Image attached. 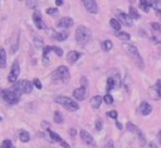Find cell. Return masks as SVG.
<instances>
[{
	"label": "cell",
	"instance_id": "6da1fadb",
	"mask_svg": "<svg viewBox=\"0 0 161 148\" xmlns=\"http://www.w3.org/2000/svg\"><path fill=\"white\" fill-rule=\"evenodd\" d=\"M74 38H75V43L80 48H84L91 41V39H92V31L87 26H84V25H78L75 28Z\"/></svg>",
	"mask_w": 161,
	"mask_h": 148
},
{
	"label": "cell",
	"instance_id": "7a4b0ae2",
	"mask_svg": "<svg viewBox=\"0 0 161 148\" xmlns=\"http://www.w3.org/2000/svg\"><path fill=\"white\" fill-rule=\"evenodd\" d=\"M50 78L54 83H68L70 79V71L65 65H59L50 73Z\"/></svg>",
	"mask_w": 161,
	"mask_h": 148
},
{
	"label": "cell",
	"instance_id": "3957f363",
	"mask_svg": "<svg viewBox=\"0 0 161 148\" xmlns=\"http://www.w3.org/2000/svg\"><path fill=\"white\" fill-rule=\"evenodd\" d=\"M55 103L60 104L63 108H65L68 112H77L79 109V104L78 102H75L73 98L67 97V95H57L54 98Z\"/></svg>",
	"mask_w": 161,
	"mask_h": 148
},
{
	"label": "cell",
	"instance_id": "277c9868",
	"mask_svg": "<svg viewBox=\"0 0 161 148\" xmlns=\"http://www.w3.org/2000/svg\"><path fill=\"white\" fill-rule=\"evenodd\" d=\"M10 89L14 90L15 93H18L19 95H21V94H29L33 90V83L30 80L21 79V80H18L16 83H14Z\"/></svg>",
	"mask_w": 161,
	"mask_h": 148
},
{
	"label": "cell",
	"instance_id": "5b68a950",
	"mask_svg": "<svg viewBox=\"0 0 161 148\" xmlns=\"http://www.w3.org/2000/svg\"><path fill=\"white\" fill-rule=\"evenodd\" d=\"M126 49H127V53L130 54V56L132 58L133 63L136 64V66H138L140 69H143L145 68V61H143V59H142V56H141L137 46L133 45V44H127L126 45Z\"/></svg>",
	"mask_w": 161,
	"mask_h": 148
},
{
	"label": "cell",
	"instance_id": "8992f818",
	"mask_svg": "<svg viewBox=\"0 0 161 148\" xmlns=\"http://www.w3.org/2000/svg\"><path fill=\"white\" fill-rule=\"evenodd\" d=\"M87 89H88V80L86 77H80V87L72 92L73 99H75V102H82L87 95Z\"/></svg>",
	"mask_w": 161,
	"mask_h": 148
},
{
	"label": "cell",
	"instance_id": "52a82bcc",
	"mask_svg": "<svg viewBox=\"0 0 161 148\" xmlns=\"http://www.w3.org/2000/svg\"><path fill=\"white\" fill-rule=\"evenodd\" d=\"M0 97L9 105H14V104H18L20 102V97L21 95H19L18 93H15L11 89H1L0 90Z\"/></svg>",
	"mask_w": 161,
	"mask_h": 148
},
{
	"label": "cell",
	"instance_id": "ba28073f",
	"mask_svg": "<svg viewBox=\"0 0 161 148\" xmlns=\"http://www.w3.org/2000/svg\"><path fill=\"white\" fill-rule=\"evenodd\" d=\"M19 75H20V64H19V60L15 59L11 64V68H10V71L8 74V82L14 84L18 82L19 79Z\"/></svg>",
	"mask_w": 161,
	"mask_h": 148
},
{
	"label": "cell",
	"instance_id": "9c48e42d",
	"mask_svg": "<svg viewBox=\"0 0 161 148\" xmlns=\"http://www.w3.org/2000/svg\"><path fill=\"white\" fill-rule=\"evenodd\" d=\"M47 133L49 134V137H50V139H52L53 142H57V143H59V144H60L63 148H70L69 143H67V142H65V140H64V139H63V138H62V137H60L58 133L53 132V130H52V129H49V128L47 129Z\"/></svg>",
	"mask_w": 161,
	"mask_h": 148
},
{
	"label": "cell",
	"instance_id": "30bf717a",
	"mask_svg": "<svg viewBox=\"0 0 161 148\" xmlns=\"http://www.w3.org/2000/svg\"><path fill=\"white\" fill-rule=\"evenodd\" d=\"M79 135H80V139L84 144L87 145H91V147H96V142H94V138L92 137L91 133H88L86 129H82L79 132Z\"/></svg>",
	"mask_w": 161,
	"mask_h": 148
},
{
	"label": "cell",
	"instance_id": "8fae6325",
	"mask_svg": "<svg viewBox=\"0 0 161 148\" xmlns=\"http://www.w3.org/2000/svg\"><path fill=\"white\" fill-rule=\"evenodd\" d=\"M74 25V21L70 16H64V18H60L57 23V26L60 28V29H69Z\"/></svg>",
	"mask_w": 161,
	"mask_h": 148
},
{
	"label": "cell",
	"instance_id": "7c38bea8",
	"mask_svg": "<svg viewBox=\"0 0 161 148\" xmlns=\"http://www.w3.org/2000/svg\"><path fill=\"white\" fill-rule=\"evenodd\" d=\"M33 21H34L36 29H39V30L44 29L45 25H44L43 18H42V13H40L39 10H34V11H33Z\"/></svg>",
	"mask_w": 161,
	"mask_h": 148
},
{
	"label": "cell",
	"instance_id": "4fadbf2b",
	"mask_svg": "<svg viewBox=\"0 0 161 148\" xmlns=\"http://www.w3.org/2000/svg\"><path fill=\"white\" fill-rule=\"evenodd\" d=\"M83 5L86 8V10L91 14H97L98 13V4L97 1L94 0H84L83 1Z\"/></svg>",
	"mask_w": 161,
	"mask_h": 148
},
{
	"label": "cell",
	"instance_id": "5bb4252c",
	"mask_svg": "<svg viewBox=\"0 0 161 148\" xmlns=\"http://www.w3.org/2000/svg\"><path fill=\"white\" fill-rule=\"evenodd\" d=\"M80 56H82V53L80 51H78V50H70V51L67 53V61H68V64L73 65V64H75L78 61V59Z\"/></svg>",
	"mask_w": 161,
	"mask_h": 148
},
{
	"label": "cell",
	"instance_id": "9a60e30c",
	"mask_svg": "<svg viewBox=\"0 0 161 148\" xmlns=\"http://www.w3.org/2000/svg\"><path fill=\"white\" fill-rule=\"evenodd\" d=\"M121 24H123V25H126V26H132V20L130 19V16L126 14V13H123V11H119V10H117V18H116Z\"/></svg>",
	"mask_w": 161,
	"mask_h": 148
},
{
	"label": "cell",
	"instance_id": "2e32d148",
	"mask_svg": "<svg viewBox=\"0 0 161 148\" xmlns=\"http://www.w3.org/2000/svg\"><path fill=\"white\" fill-rule=\"evenodd\" d=\"M138 112H140V114H142V115H150L151 114V112H152V105L148 103V102H142L141 104H140V107H138Z\"/></svg>",
	"mask_w": 161,
	"mask_h": 148
},
{
	"label": "cell",
	"instance_id": "e0dca14e",
	"mask_svg": "<svg viewBox=\"0 0 161 148\" xmlns=\"http://www.w3.org/2000/svg\"><path fill=\"white\" fill-rule=\"evenodd\" d=\"M53 51V45H45L43 46V53H42V59L44 65H49V53Z\"/></svg>",
	"mask_w": 161,
	"mask_h": 148
},
{
	"label": "cell",
	"instance_id": "ac0fdd59",
	"mask_svg": "<svg viewBox=\"0 0 161 148\" xmlns=\"http://www.w3.org/2000/svg\"><path fill=\"white\" fill-rule=\"evenodd\" d=\"M69 36V31L68 30H62V31H54L52 34V38L57 41H64L67 40V38Z\"/></svg>",
	"mask_w": 161,
	"mask_h": 148
},
{
	"label": "cell",
	"instance_id": "d6986e66",
	"mask_svg": "<svg viewBox=\"0 0 161 148\" xmlns=\"http://www.w3.org/2000/svg\"><path fill=\"white\" fill-rule=\"evenodd\" d=\"M151 8H152V1H150V0H141V1L138 3V9H140L141 11L146 13V14L150 11Z\"/></svg>",
	"mask_w": 161,
	"mask_h": 148
},
{
	"label": "cell",
	"instance_id": "ffe728a7",
	"mask_svg": "<svg viewBox=\"0 0 161 148\" xmlns=\"http://www.w3.org/2000/svg\"><path fill=\"white\" fill-rule=\"evenodd\" d=\"M127 15L130 16L131 20H138V19H141V15H140L138 10L135 6H130L128 8V14Z\"/></svg>",
	"mask_w": 161,
	"mask_h": 148
},
{
	"label": "cell",
	"instance_id": "44dd1931",
	"mask_svg": "<svg viewBox=\"0 0 161 148\" xmlns=\"http://www.w3.org/2000/svg\"><path fill=\"white\" fill-rule=\"evenodd\" d=\"M103 100H102V97L101 95H94V97H92L91 98V107L93 108V109H98L99 107H101V103H102Z\"/></svg>",
	"mask_w": 161,
	"mask_h": 148
},
{
	"label": "cell",
	"instance_id": "7402d4cb",
	"mask_svg": "<svg viewBox=\"0 0 161 148\" xmlns=\"http://www.w3.org/2000/svg\"><path fill=\"white\" fill-rule=\"evenodd\" d=\"M6 66V50L5 48L0 46V69H4Z\"/></svg>",
	"mask_w": 161,
	"mask_h": 148
},
{
	"label": "cell",
	"instance_id": "603a6c76",
	"mask_svg": "<svg viewBox=\"0 0 161 148\" xmlns=\"http://www.w3.org/2000/svg\"><path fill=\"white\" fill-rule=\"evenodd\" d=\"M109 26L114 30V33H118V31H121V23L116 19V18H112L111 20H109Z\"/></svg>",
	"mask_w": 161,
	"mask_h": 148
},
{
	"label": "cell",
	"instance_id": "cb8c5ba5",
	"mask_svg": "<svg viewBox=\"0 0 161 148\" xmlns=\"http://www.w3.org/2000/svg\"><path fill=\"white\" fill-rule=\"evenodd\" d=\"M19 139H20V142H23V143H28V142L30 140V134H29V132H26V130H20V132H19Z\"/></svg>",
	"mask_w": 161,
	"mask_h": 148
},
{
	"label": "cell",
	"instance_id": "d4e9b609",
	"mask_svg": "<svg viewBox=\"0 0 161 148\" xmlns=\"http://www.w3.org/2000/svg\"><path fill=\"white\" fill-rule=\"evenodd\" d=\"M114 88H116V85H114V82H113L112 77H108L107 82H106V92H107V94H109V92L113 90Z\"/></svg>",
	"mask_w": 161,
	"mask_h": 148
},
{
	"label": "cell",
	"instance_id": "484cf974",
	"mask_svg": "<svg viewBox=\"0 0 161 148\" xmlns=\"http://www.w3.org/2000/svg\"><path fill=\"white\" fill-rule=\"evenodd\" d=\"M18 48H19V31H16V36L14 38V40L11 43V50H10V53L14 54L18 50Z\"/></svg>",
	"mask_w": 161,
	"mask_h": 148
},
{
	"label": "cell",
	"instance_id": "4316f807",
	"mask_svg": "<svg viewBox=\"0 0 161 148\" xmlns=\"http://www.w3.org/2000/svg\"><path fill=\"white\" fill-rule=\"evenodd\" d=\"M53 118H54V122L57 124H63L64 122V118H63V114L59 112V110H55L54 114H53Z\"/></svg>",
	"mask_w": 161,
	"mask_h": 148
},
{
	"label": "cell",
	"instance_id": "83f0119b",
	"mask_svg": "<svg viewBox=\"0 0 161 148\" xmlns=\"http://www.w3.org/2000/svg\"><path fill=\"white\" fill-rule=\"evenodd\" d=\"M101 46H102V49L104 51H109V50L113 49V43L111 40H103L102 44H101Z\"/></svg>",
	"mask_w": 161,
	"mask_h": 148
},
{
	"label": "cell",
	"instance_id": "f1b7e54d",
	"mask_svg": "<svg viewBox=\"0 0 161 148\" xmlns=\"http://www.w3.org/2000/svg\"><path fill=\"white\" fill-rule=\"evenodd\" d=\"M136 135L138 137V142H140V147H145L146 145V137H145V134H143V132L140 129L137 133H136Z\"/></svg>",
	"mask_w": 161,
	"mask_h": 148
},
{
	"label": "cell",
	"instance_id": "f546056e",
	"mask_svg": "<svg viewBox=\"0 0 161 148\" xmlns=\"http://www.w3.org/2000/svg\"><path fill=\"white\" fill-rule=\"evenodd\" d=\"M126 129L128 130V132H131V133H137L138 130H140V128L137 127V125H135L133 123H131V122H128V123H126Z\"/></svg>",
	"mask_w": 161,
	"mask_h": 148
},
{
	"label": "cell",
	"instance_id": "4dcf8cb0",
	"mask_svg": "<svg viewBox=\"0 0 161 148\" xmlns=\"http://www.w3.org/2000/svg\"><path fill=\"white\" fill-rule=\"evenodd\" d=\"M116 36L118 38V39H121V40H130L131 39V35L128 34V33H126V31H118V33H116Z\"/></svg>",
	"mask_w": 161,
	"mask_h": 148
},
{
	"label": "cell",
	"instance_id": "1f68e13d",
	"mask_svg": "<svg viewBox=\"0 0 161 148\" xmlns=\"http://www.w3.org/2000/svg\"><path fill=\"white\" fill-rule=\"evenodd\" d=\"M153 90L156 92L158 99H161V79H157V80H156L155 87H153Z\"/></svg>",
	"mask_w": 161,
	"mask_h": 148
},
{
	"label": "cell",
	"instance_id": "d6a6232c",
	"mask_svg": "<svg viewBox=\"0 0 161 148\" xmlns=\"http://www.w3.org/2000/svg\"><path fill=\"white\" fill-rule=\"evenodd\" d=\"M112 79H113L114 85H116L117 88H118V87H121V78H119L118 71H113V77H112Z\"/></svg>",
	"mask_w": 161,
	"mask_h": 148
},
{
	"label": "cell",
	"instance_id": "836d02e7",
	"mask_svg": "<svg viewBox=\"0 0 161 148\" xmlns=\"http://www.w3.org/2000/svg\"><path fill=\"white\" fill-rule=\"evenodd\" d=\"M150 26H151V29H152L155 33H160V34H161V23H155V21H152V23L150 24Z\"/></svg>",
	"mask_w": 161,
	"mask_h": 148
},
{
	"label": "cell",
	"instance_id": "e575fe53",
	"mask_svg": "<svg viewBox=\"0 0 161 148\" xmlns=\"http://www.w3.org/2000/svg\"><path fill=\"white\" fill-rule=\"evenodd\" d=\"M0 148H15V147L13 145V143H11L10 139H4L1 142V144H0Z\"/></svg>",
	"mask_w": 161,
	"mask_h": 148
},
{
	"label": "cell",
	"instance_id": "d590c367",
	"mask_svg": "<svg viewBox=\"0 0 161 148\" xmlns=\"http://www.w3.org/2000/svg\"><path fill=\"white\" fill-rule=\"evenodd\" d=\"M34 45H35V48H43L44 45H43V39L40 38V36H34Z\"/></svg>",
	"mask_w": 161,
	"mask_h": 148
},
{
	"label": "cell",
	"instance_id": "8d00e7d4",
	"mask_svg": "<svg viewBox=\"0 0 161 148\" xmlns=\"http://www.w3.org/2000/svg\"><path fill=\"white\" fill-rule=\"evenodd\" d=\"M47 14L50 15V16H57L59 14V10L57 8H48L47 9Z\"/></svg>",
	"mask_w": 161,
	"mask_h": 148
},
{
	"label": "cell",
	"instance_id": "74e56055",
	"mask_svg": "<svg viewBox=\"0 0 161 148\" xmlns=\"http://www.w3.org/2000/svg\"><path fill=\"white\" fill-rule=\"evenodd\" d=\"M102 100H103L106 104H113V97H112L111 94H107V93H106V95L102 97Z\"/></svg>",
	"mask_w": 161,
	"mask_h": 148
},
{
	"label": "cell",
	"instance_id": "f35d334b",
	"mask_svg": "<svg viewBox=\"0 0 161 148\" xmlns=\"http://www.w3.org/2000/svg\"><path fill=\"white\" fill-rule=\"evenodd\" d=\"M106 115L109 117V118H112V119H114V120H117V118H118V112H117V110H108V112L106 113Z\"/></svg>",
	"mask_w": 161,
	"mask_h": 148
},
{
	"label": "cell",
	"instance_id": "ab89813d",
	"mask_svg": "<svg viewBox=\"0 0 161 148\" xmlns=\"http://www.w3.org/2000/svg\"><path fill=\"white\" fill-rule=\"evenodd\" d=\"M130 84H131V77L130 75H126L125 79H123V85L127 89V92H130Z\"/></svg>",
	"mask_w": 161,
	"mask_h": 148
},
{
	"label": "cell",
	"instance_id": "60d3db41",
	"mask_svg": "<svg viewBox=\"0 0 161 148\" xmlns=\"http://www.w3.org/2000/svg\"><path fill=\"white\" fill-rule=\"evenodd\" d=\"M102 125H103L102 119H101V118H97V119H96V122H94V128H96V130H97V132H99V130L102 129Z\"/></svg>",
	"mask_w": 161,
	"mask_h": 148
},
{
	"label": "cell",
	"instance_id": "b9f144b4",
	"mask_svg": "<svg viewBox=\"0 0 161 148\" xmlns=\"http://www.w3.org/2000/svg\"><path fill=\"white\" fill-rule=\"evenodd\" d=\"M31 83H33V87H35L36 89H42L43 88V84H42L40 79H38V78H34Z\"/></svg>",
	"mask_w": 161,
	"mask_h": 148
},
{
	"label": "cell",
	"instance_id": "7bdbcfd3",
	"mask_svg": "<svg viewBox=\"0 0 161 148\" xmlns=\"http://www.w3.org/2000/svg\"><path fill=\"white\" fill-rule=\"evenodd\" d=\"M53 53H55L57 56H63V49L59 48V46H55L53 45Z\"/></svg>",
	"mask_w": 161,
	"mask_h": 148
},
{
	"label": "cell",
	"instance_id": "ee69618b",
	"mask_svg": "<svg viewBox=\"0 0 161 148\" xmlns=\"http://www.w3.org/2000/svg\"><path fill=\"white\" fill-rule=\"evenodd\" d=\"M150 41L153 43V44H161V39L157 38V36H155V35H152V36L150 38Z\"/></svg>",
	"mask_w": 161,
	"mask_h": 148
},
{
	"label": "cell",
	"instance_id": "f6af8a7d",
	"mask_svg": "<svg viewBox=\"0 0 161 148\" xmlns=\"http://www.w3.org/2000/svg\"><path fill=\"white\" fill-rule=\"evenodd\" d=\"M26 6H28L29 9H35L36 1H26Z\"/></svg>",
	"mask_w": 161,
	"mask_h": 148
},
{
	"label": "cell",
	"instance_id": "bcb514c9",
	"mask_svg": "<svg viewBox=\"0 0 161 148\" xmlns=\"http://www.w3.org/2000/svg\"><path fill=\"white\" fill-rule=\"evenodd\" d=\"M68 132H69V135H70V137H73V138L77 135V130H75L74 128H69V130H68Z\"/></svg>",
	"mask_w": 161,
	"mask_h": 148
},
{
	"label": "cell",
	"instance_id": "7dc6e473",
	"mask_svg": "<svg viewBox=\"0 0 161 148\" xmlns=\"http://www.w3.org/2000/svg\"><path fill=\"white\" fill-rule=\"evenodd\" d=\"M146 148H158L157 145H156V143L155 142H150L148 144H147V147Z\"/></svg>",
	"mask_w": 161,
	"mask_h": 148
},
{
	"label": "cell",
	"instance_id": "c3c4849f",
	"mask_svg": "<svg viewBox=\"0 0 161 148\" xmlns=\"http://www.w3.org/2000/svg\"><path fill=\"white\" fill-rule=\"evenodd\" d=\"M114 124H116V127H117L119 130H121V129H123V125H122V123H119L118 120H114Z\"/></svg>",
	"mask_w": 161,
	"mask_h": 148
},
{
	"label": "cell",
	"instance_id": "681fc988",
	"mask_svg": "<svg viewBox=\"0 0 161 148\" xmlns=\"http://www.w3.org/2000/svg\"><path fill=\"white\" fill-rule=\"evenodd\" d=\"M103 148H114V145H113V142H108Z\"/></svg>",
	"mask_w": 161,
	"mask_h": 148
},
{
	"label": "cell",
	"instance_id": "f907efd6",
	"mask_svg": "<svg viewBox=\"0 0 161 148\" xmlns=\"http://www.w3.org/2000/svg\"><path fill=\"white\" fill-rule=\"evenodd\" d=\"M63 4H64L63 0H57V1H55V5H57V6H62Z\"/></svg>",
	"mask_w": 161,
	"mask_h": 148
},
{
	"label": "cell",
	"instance_id": "816d5d0a",
	"mask_svg": "<svg viewBox=\"0 0 161 148\" xmlns=\"http://www.w3.org/2000/svg\"><path fill=\"white\" fill-rule=\"evenodd\" d=\"M157 138H158V143L161 144V129H160V132H158V134H157Z\"/></svg>",
	"mask_w": 161,
	"mask_h": 148
},
{
	"label": "cell",
	"instance_id": "f5cc1de1",
	"mask_svg": "<svg viewBox=\"0 0 161 148\" xmlns=\"http://www.w3.org/2000/svg\"><path fill=\"white\" fill-rule=\"evenodd\" d=\"M156 15H157V18H158V19H161V11H157V13H156Z\"/></svg>",
	"mask_w": 161,
	"mask_h": 148
},
{
	"label": "cell",
	"instance_id": "db71d44e",
	"mask_svg": "<svg viewBox=\"0 0 161 148\" xmlns=\"http://www.w3.org/2000/svg\"><path fill=\"white\" fill-rule=\"evenodd\" d=\"M158 51H160V54H161V48H160V49H158Z\"/></svg>",
	"mask_w": 161,
	"mask_h": 148
},
{
	"label": "cell",
	"instance_id": "11a10c76",
	"mask_svg": "<svg viewBox=\"0 0 161 148\" xmlns=\"http://www.w3.org/2000/svg\"><path fill=\"white\" fill-rule=\"evenodd\" d=\"M1 119H3V118H1V115H0V122H1Z\"/></svg>",
	"mask_w": 161,
	"mask_h": 148
}]
</instances>
